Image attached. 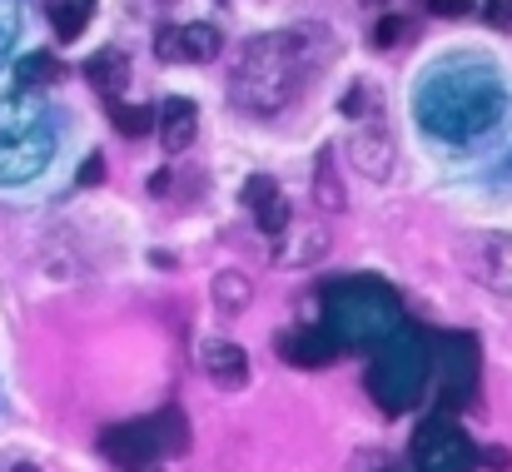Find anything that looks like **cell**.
<instances>
[{
  "label": "cell",
  "mask_w": 512,
  "mask_h": 472,
  "mask_svg": "<svg viewBox=\"0 0 512 472\" xmlns=\"http://www.w3.org/2000/svg\"><path fill=\"white\" fill-rule=\"evenodd\" d=\"M155 125H160V140H165V150H170V155H179V150H189V145H194L199 110H194V100L174 95V100H165V105H160Z\"/></svg>",
  "instance_id": "8"
},
{
  "label": "cell",
  "mask_w": 512,
  "mask_h": 472,
  "mask_svg": "<svg viewBox=\"0 0 512 472\" xmlns=\"http://www.w3.org/2000/svg\"><path fill=\"white\" fill-rule=\"evenodd\" d=\"M155 423H160V438H165V458H174V453H184V448H189V423H184L174 408H165Z\"/></svg>",
  "instance_id": "19"
},
{
  "label": "cell",
  "mask_w": 512,
  "mask_h": 472,
  "mask_svg": "<svg viewBox=\"0 0 512 472\" xmlns=\"http://www.w3.org/2000/svg\"><path fill=\"white\" fill-rule=\"evenodd\" d=\"M55 75H60V65H55V55H45V50H35V55H25V60L15 65V85H20V95L45 90Z\"/></svg>",
  "instance_id": "16"
},
{
  "label": "cell",
  "mask_w": 512,
  "mask_h": 472,
  "mask_svg": "<svg viewBox=\"0 0 512 472\" xmlns=\"http://www.w3.org/2000/svg\"><path fill=\"white\" fill-rule=\"evenodd\" d=\"M15 30H20V10H15V0H0V60L15 45Z\"/></svg>",
  "instance_id": "23"
},
{
  "label": "cell",
  "mask_w": 512,
  "mask_h": 472,
  "mask_svg": "<svg viewBox=\"0 0 512 472\" xmlns=\"http://www.w3.org/2000/svg\"><path fill=\"white\" fill-rule=\"evenodd\" d=\"M100 453L120 468H150L155 458H165V438H160V423L155 418H140V423H120L100 438Z\"/></svg>",
  "instance_id": "4"
},
{
  "label": "cell",
  "mask_w": 512,
  "mask_h": 472,
  "mask_svg": "<svg viewBox=\"0 0 512 472\" xmlns=\"http://www.w3.org/2000/svg\"><path fill=\"white\" fill-rule=\"evenodd\" d=\"M75 179H80L85 189H90V184H100V179H105V155H90L85 164H80V174H75Z\"/></svg>",
  "instance_id": "25"
},
{
  "label": "cell",
  "mask_w": 512,
  "mask_h": 472,
  "mask_svg": "<svg viewBox=\"0 0 512 472\" xmlns=\"http://www.w3.org/2000/svg\"><path fill=\"white\" fill-rule=\"evenodd\" d=\"M483 15H488V25L508 30L512 25V0H483Z\"/></svg>",
  "instance_id": "24"
},
{
  "label": "cell",
  "mask_w": 512,
  "mask_h": 472,
  "mask_svg": "<svg viewBox=\"0 0 512 472\" xmlns=\"http://www.w3.org/2000/svg\"><path fill=\"white\" fill-rule=\"evenodd\" d=\"M199 368L209 373V383L239 388V383L249 378V353H244L239 343H229V338H209V343L199 348Z\"/></svg>",
  "instance_id": "7"
},
{
  "label": "cell",
  "mask_w": 512,
  "mask_h": 472,
  "mask_svg": "<svg viewBox=\"0 0 512 472\" xmlns=\"http://www.w3.org/2000/svg\"><path fill=\"white\" fill-rule=\"evenodd\" d=\"M413 458L423 463V468H433V472H458L468 458H473V448L453 433V428H423L418 433V443H413Z\"/></svg>",
  "instance_id": "6"
},
{
  "label": "cell",
  "mask_w": 512,
  "mask_h": 472,
  "mask_svg": "<svg viewBox=\"0 0 512 472\" xmlns=\"http://www.w3.org/2000/svg\"><path fill=\"white\" fill-rule=\"evenodd\" d=\"M334 353H339V338H329L324 328H299L284 338V358L294 368H324V363H334Z\"/></svg>",
  "instance_id": "9"
},
{
  "label": "cell",
  "mask_w": 512,
  "mask_h": 472,
  "mask_svg": "<svg viewBox=\"0 0 512 472\" xmlns=\"http://www.w3.org/2000/svg\"><path fill=\"white\" fill-rule=\"evenodd\" d=\"M508 463H512V458H508V453H503V448H488V468H498V472H503V468H508Z\"/></svg>",
  "instance_id": "27"
},
{
  "label": "cell",
  "mask_w": 512,
  "mask_h": 472,
  "mask_svg": "<svg viewBox=\"0 0 512 472\" xmlns=\"http://www.w3.org/2000/svg\"><path fill=\"white\" fill-rule=\"evenodd\" d=\"M209 294H214V304H219L224 314H244V309L254 304V284H249V274H239V269H224V274H214Z\"/></svg>",
  "instance_id": "13"
},
{
  "label": "cell",
  "mask_w": 512,
  "mask_h": 472,
  "mask_svg": "<svg viewBox=\"0 0 512 472\" xmlns=\"http://www.w3.org/2000/svg\"><path fill=\"white\" fill-rule=\"evenodd\" d=\"M90 15H95V0H55L50 5V25H55L60 40H75L90 25Z\"/></svg>",
  "instance_id": "15"
},
{
  "label": "cell",
  "mask_w": 512,
  "mask_h": 472,
  "mask_svg": "<svg viewBox=\"0 0 512 472\" xmlns=\"http://www.w3.org/2000/svg\"><path fill=\"white\" fill-rule=\"evenodd\" d=\"M165 189H170V174H165V169H160V174H155V179H150V194H165Z\"/></svg>",
  "instance_id": "28"
},
{
  "label": "cell",
  "mask_w": 512,
  "mask_h": 472,
  "mask_svg": "<svg viewBox=\"0 0 512 472\" xmlns=\"http://www.w3.org/2000/svg\"><path fill=\"white\" fill-rule=\"evenodd\" d=\"M319 204H324L329 214H339V209H343L339 179H334V155H329V150L319 155Z\"/></svg>",
  "instance_id": "20"
},
{
  "label": "cell",
  "mask_w": 512,
  "mask_h": 472,
  "mask_svg": "<svg viewBox=\"0 0 512 472\" xmlns=\"http://www.w3.org/2000/svg\"><path fill=\"white\" fill-rule=\"evenodd\" d=\"M418 115L428 130L448 135V140H463V135H478L498 120V90L488 80H438L433 90L418 95Z\"/></svg>",
  "instance_id": "3"
},
{
  "label": "cell",
  "mask_w": 512,
  "mask_h": 472,
  "mask_svg": "<svg viewBox=\"0 0 512 472\" xmlns=\"http://www.w3.org/2000/svg\"><path fill=\"white\" fill-rule=\"evenodd\" d=\"M428 10L453 20V15H468V10H473V0H428Z\"/></svg>",
  "instance_id": "26"
},
{
  "label": "cell",
  "mask_w": 512,
  "mask_h": 472,
  "mask_svg": "<svg viewBox=\"0 0 512 472\" xmlns=\"http://www.w3.org/2000/svg\"><path fill=\"white\" fill-rule=\"evenodd\" d=\"M254 214H259V234H269V239H279V234L289 229V219H294V209H289V199H284V194H274V199H269V204H259Z\"/></svg>",
  "instance_id": "17"
},
{
  "label": "cell",
  "mask_w": 512,
  "mask_h": 472,
  "mask_svg": "<svg viewBox=\"0 0 512 472\" xmlns=\"http://www.w3.org/2000/svg\"><path fill=\"white\" fill-rule=\"evenodd\" d=\"M279 194V184L269 179V174H254V179H244V204L249 209H259V204H269Z\"/></svg>",
  "instance_id": "21"
},
{
  "label": "cell",
  "mask_w": 512,
  "mask_h": 472,
  "mask_svg": "<svg viewBox=\"0 0 512 472\" xmlns=\"http://www.w3.org/2000/svg\"><path fill=\"white\" fill-rule=\"evenodd\" d=\"M85 75H90V85H95L100 95H125V85H130V60H125V50H95V55L85 60Z\"/></svg>",
  "instance_id": "11"
},
{
  "label": "cell",
  "mask_w": 512,
  "mask_h": 472,
  "mask_svg": "<svg viewBox=\"0 0 512 472\" xmlns=\"http://www.w3.org/2000/svg\"><path fill=\"white\" fill-rule=\"evenodd\" d=\"M324 254H329V234H324V229H309V234L284 229V234H279V244H274V259H279V264H289V269L314 264V259H324Z\"/></svg>",
  "instance_id": "12"
},
{
  "label": "cell",
  "mask_w": 512,
  "mask_h": 472,
  "mask_svg": "<svg viewBox=\"0 0 512 472\" xmlns=\"http://www.w3.org/2000/svg\"><path fill=\"white\" fill-rule=\"evenodd\" d=\"M478 279L488 284V289H498V294H512V239L508 234H493V239H483V249H478Z\"/></svg>",
  "instance_id": "10"
},
{
  "label": "cell",
  "mask_w": 512,
  "mask_h": 472,
  "mask_svg": "<svg viewBox=\"0 0 512 472\" xmlns=\"http://www.w3.org/2000/svg\"><path fill=\"white\" fill-rule=\"evenodd\" d=\"M15 472H40V468H30V463H20V468H15Z\"/></svg>",
  "instance_id": "29"
},
{
  "label": "cell",
  "mask_w": 512,
  "mask_h": 472,
  "mask_svg": "<svg viewBox=\"0 0 512 472\" xmlns=\"http://www.w3.org/2000/svg\"><path fill=\"white\" fill-rule=\"evenodd\" d=\"M403 30H408V20H398V15H383V20L373 25V45H378V50H388V45H398V40H403Z\"/></svg>",
  "instance_id": "22"
},
{
  "label": "cell",
  "mask_w": 512,
  "mask_h": 472,
  "mask_svg": "<svg viewBox=\"0 0 512 472\" xmlns=\"http://www.w3.org/2000/svg\"><path fill=\"white\" fill-rule=\"evenodd\" d=\"M110 115H115V130H120V135H130V140L150 135V125H155V115H150L145 105H115Z\"/></svg>",
  "instance_id": "18"
},
{
  "label": "cell",
  "mask_w": 512,
  "mask_h": 472,
  "mask_svg": "<svg viewBox=\"0 0 512 472\" xmlns=\"http://www.w3.org/2000/svg\"><path fill=\"white\" fill-rule=\"evenodd\" d=\"M299 40H289V35H264V40H254L249 50H244V60H239V75H234V85H229V95H234V105H244V110H279L294 90H299Z\"/></svg>",
  "instance_id": "2"
},
{
  "label": "cell",
  "mask_w": 512,
  "mask_h": 472,
  "mask_svg": "<svg viewBox=\"0 0 512 472\" xmlns=\"http://www.w3.org/2000/svg\"><path fill=\"white\" fill-rule=\"evenodd\" d=\"M55 150V125L50 110L35 95H5L0 100V184H25L35 179Z\"/></svg>",
  "instance_id": "1"
},
{
  "label": "cell",
  "mask_w": 512,
  "mask_h": 472,
  "mask_svg": "<svg viewBox=\"0 0 512 472\" xmlns=\"http://www.w3.org/2000/svg\"><path fill=\"white\" fill-rule=\"evenodd\" d=\"M219 30L214 25H204V20H194V25H179V60H194V65H204V60H214L219 55Z\"/></svg>",
  "instance_id": "14"
},
{
  "label": "cell",
  "mask_w": 512,
  "mask_h": 472,
  "mask_svg": "<svg viewBox=\"0 0 512 472\" xmlns=\"http://www.w3.org/2000/svg\"><path fill=\"white\" fill-rule=\"evenodd\" d=\"M348 164H353L363 179L383 184V179L393 174V140H388V130L368 125V130L348 135Z\"/></svg>",
  "instance_id": "5"
}]
</instances>
